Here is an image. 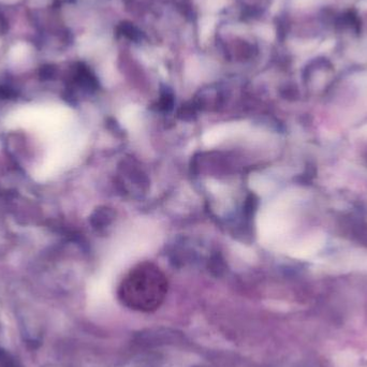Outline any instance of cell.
I'll return each instance as SVG.
<instances>
[{
	"label": "cell",
	"instance_id": "3",
	"mask_svg": "<svg viewBox=\"0 0 367 367\" xmlns=\"http://www.w3.org/2000/svg\"><path fill=\"white\" fill-rule=\"evenodd\" d=\"M0 367H17L13 358L2 349H0Z\"/></svg>",
	"mask_w": 367,
	"mask_h": 367
},
{
	"label": "cell",
	"instance_id": "1",
	"mask_svg": "<svg viewBox=\"0 0 367 367\" xmlns=\"http://www.w3.org/2000/svg\"><path fill=\"white\" fill-rule=\"evenodd\" d=\"M168 293V280L152 263L136 265L118 288L120 302L132 311L150 313L159 308Z\"/></svg>",
	"mask_w": 367,
	"mask_h": 367
},
{
	"label": "cell",
	"instance_id": "4",
	"mask_svg": "<svg viewBox=\"0 0 367 367\" xmlns=\"http://www.w3.org/2000/svg\"><path fill=\"white\" fill-rule=\"evenodd\" d=\"M226 0H207V8L211 11H217L225 5Z\"/></svg>",
	"mask_w": 367,
	"mask_h": 367
},
{
	"label": "cell",
	"instance_id": "2",
	"mask_svg": "<svg viewBox=\"0 0 367 367\" xmlns=\"http://www.w3.org/2000/svg\"><path fill=\"white\" fill-rule=\"evenodd\" d=\"M215 27V18L212 16H206L204 17L202 20H201L200 24V38L201 40L206 41L210 37L211 33L214 30Z\"/></svg>",
	"mask_w": 367,
	"mask_h": 367
}]
</instances>
